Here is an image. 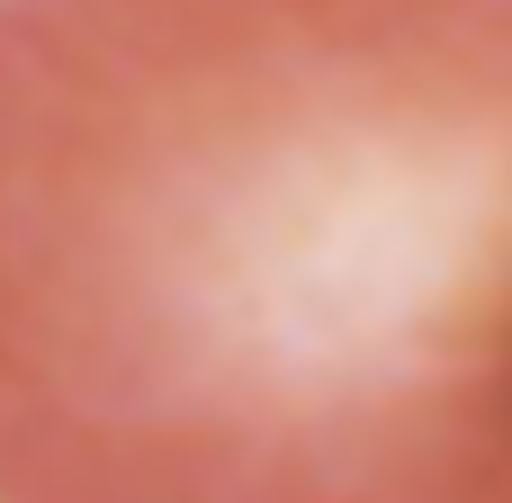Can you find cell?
I'll return each mask as SVG.
<instances>
[{
  "instance_id": "6da1fadb",
  "label": "cell",
  "mask_w": 512,
  "mask_h": 503,
  "mask_svg": "<svg viewBox=\"0 0 512 503\" xmlns=\"http://www.w3.org/2000/svg\"><path fill=\"white\" fill-rule=\"evenodd\" d=\"M0 503H512V0H0Z\"/></svg>"
}]
</instances>
